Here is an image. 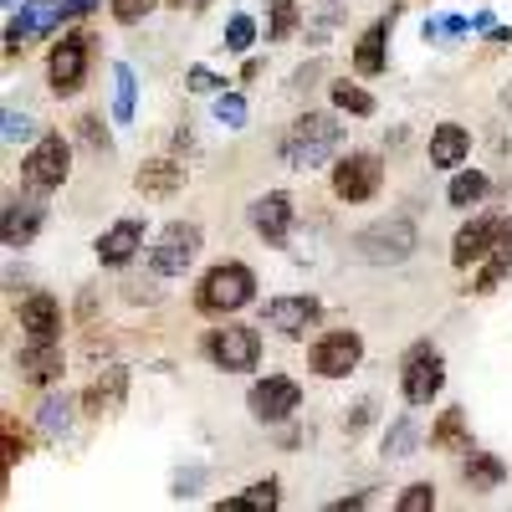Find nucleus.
I'll return each mask as SVG.
<instances>
[{"instance_id": "obj_1", "label": "nucleus", "mask_w": 512, "mask_h": 512, "mask_svg": "<svg viewBox=\"0 0 512 512\" xmlns=\"http://www.w3.org/2000/svg\"><path fill=\"white\" fill-rule=\"evenodd\" d=\"M338 139H344V123L333 113H303V118H292V128L282 134V164L318 169L338 149Z\"/></svg>"}, {"instance_id": "obj_2", "label": "nucleus", "mask_w": 512, "mask_h": 512, "mask_svg": "<svg viewBox=\"0 0 512 512\" xmlns=\"http://www.w3.org/2000/svg\"><path fill=\"white\" fill-rule=\"evenodd\" d=\"M251 297H256V272L246 262H216L195 287V308L216 313V318H231L251 303Z\"/></svg>"}, {"instance_id": "obj_3", "label": "nucleus", "mask_w": 512, "mask_h": 512, "mask_svg": "<svg viewBox=\"0 0 512 512\" xmlns=\"http://www.w3.org/2000/svg\"><path fill=\"white\" fill-rule=\"evenodd\" d=\"M205 359L226 369V374H246L256 369V359H262V333L246 328V323H221V328H210L205 333Z\"/></svg>"}, {"instance_id": "obj_4", "label": "nucleus", "mask_w": 512, "mask_h": 512, "mask_svg": "<svg viewBox=\"0 0 512 512\" xmlns=\"http://www.w3.org/2000/svg\"><path fill=\"white\" fill-rule=\"evenodd\" d=\"M67 169H72L67 139H62V134H41V139L26 149V159H21V185L36 190V195H52V190H62Z\"/></svg>"}, {"instance_id": "obj_5", "label": "nucleus", "mask_w": 512, "mask_h": 512, "mask_svg": "<svg viewBox=\"0 0 512 512\" xmlns=\"http://www.w3.org/2000/svg\"><path fill=\"white\" fill-rule=\"evenodd\" d=\"M88 62H93V36L88 31H67L57 36V47L47 57V77H52V93L57 98H72L82 82H88Z\"/></svg>"}, {"instance_id": "obj_6", "label": "nucleus", "mask_w": 512, "mask_h": 512, "mask_svg": "<svg viewBox=\"0 0 512 512\" xmlns=\"http://www.w3.org/2000/svg\"><path fill=\"white\" fill-rule=\"evenodd\" d=\"M200 256V226L195 221H169L149 246V272L154 277H185V267Z\"/></svg>"}, {"instance_id": "obj_7", "label": "nucleus", "mask_w": 512, "mask_h": 512, "mask_svg": "<svg viewBox=\"0 0 512 512\" xmlns=\"http://www.w3.org/2000/svg\"><path fill=\"white\" fill-rule=\"evenodd\" d=\"M441 384H446V359L431 349V344H415L400 364V390L410 405H431L441 395Z\"/></svg>"}, {"instance_id": "obj_8", "label": "nucleus", "mask_w": 512, "mask_h": 512, "mask_svg": "<svg viewBox=\"0 0 512 512\" xmlns=\"http://www.w3.org/2000/svg\"><path fill=\"white\" fill-rule=\"evenodd\" d=\"M379 185H384V159L379 154H344L333 164V195L338 200H349V205H359V200H374L379 195Z\"/></svg>"}, {"instance_id": "obj_9", "label": "nucleus", "mask_w": 512, "mask_h": 512, "mask_svg": "<svg viewBox=\"0 0 512 512\" xmlns=\"http://www.w3.org/2000/svg\"><path fill=\"white\" fill-rule=\"evenodd\" d=\"M297 405H303V390H297V379H287V374L256 379V384H251V395H246V410L262 420V425H282V420H292Z\"/></svg>"}, {"instance_id": "obj_10", "label": "nucleus", "mask_w": 512, "mask_h": 512, "mask_svg": "<svg viewBox=\"0 0 512 512\" xmlns=\"http://www.w3.org/2000/svg\"><path fill=\"white\" fill-rule=\"evenodd\" d=\"M359 256L364 262H374V267H395V262H405V256L415 251V226L410 221H379V226H369V231H359Z\"/></svg>"}, {"instance_id": "obj_11", "label": "nucleus", "mask_w": 512, "mask_h": 512, "mask_svg": "<svg viewBox=\"0 0 512 512\" xmlns=\"http://www.w3.org/2000/svg\"><path fill=\"white\" fill-rule=\"evenodd\" d=\"M359 359H364V338H359L354 328L323 333L318 344H313V354H308V364H313L318 379H344V374L359 369Z\"/></svg>"}, {"instance_id": "obj_12", "label": "nucleus", "mask_w": 512, "mask_h": 512, "mask_svg": "<svg viewBox=\"0 0 512 512\" xmlns=\"http://www.w3.org/2000/svg\"><path fill=\"white\" fill-rule=\"evenodd\" d=\"M62 369H67V354H62L57 338H26V344L16 349L21 384H36V390H41V384H57Z\"/></svg>"}, {"instance_id": "obj_13", "label": "nucleus", "mask_w": 512, "mask_h": 512, "mask_svg": "<svg viewBox=\"0 0 512 512\" xmlns=\"http://www.w3.org/2000/svg\"><path fill=\"white\" fill-rule=\"evenodd\" d=\"M262 318H267L282 338H308V333L318 328V318H323V303H318V297H308V292L272 297V303L262 308Z\"/></svg>"}, {"instance_id": "obj_14", "label": "nucleus", "mask_w": 512, "mask_h": 512, "mask_svg": "<svg viewBox=\"0 0 512 512\" xmlns=\"http://www.w3.org/2000/svg\"><path fill=\"white\" fill-rule=\"evenodd\" d=\"M292 221H297V205H292L287 190H267V195L251 200V231L262 236L267 246H282L287 231H292Z\"/></svg>"}, {"instance_id": "obj_15", "label": "nucleus", "mask_w": 512, "mask_h": 512, "mask_svg": "<svg viewBox=\"0 0 512 512\" xmlns=\"http://www.w3.org/2000/svg\"><path fill=\"white\" fill-rule=\"evenodd\" d=\"M502 216H477V221H466L461 231H456V241H451V267H482L487 262V251L497 246V236H502Z\"/></svg>"}, {"instance_id": "obj_16", "label": "nucleus", "mask_w": 512, "mask_h": 512, "mask_svg": "<svg viewBox=\"0 0 512 512\" xmlns=\"http://www.w3.org/2000/svg\"><path fill=\"white\" fill-rule=\"evenodd\" d=\"M123 395H128V369H123V364H103V369L88 379V390H82V410H88L93 420L118 415V410H123Z\"/></svg>"}, {"instance_id": "obj_17", "label": "nucleus", "mask_w": 512, "mask_h": 512, "mask_svg": "<svg viewBox=\"0 0 512 512\" xmlns=\"http://www.w3.org/2000/svg\"><path fill=\"white\" fill-rule=\"evenodd\" d=\"M139 246H144V221H134V216H123V221H113L103 236H98V262L103 267H128L139 256Z\"/></svg>"}, {"instance_id": "obj_18", "label": "nucleus", "mask_w": 512, "mask_h": 512, "mask_svg": "<svg viewBox=\"0 0 512 512\" xmlns=\"http://www.w3.org/2000/svg\"><path fill=\"white\" fill-rule=\"evenodd\" d=\"M16 323L26 328V338H62V303L52 292H26L16 308Z\"/></svg>"}, {"instance_id": "obj_19", "label": "nucleus", "mask_w": 512, "mask_h": 512, "mask_svg": "<svg viewBox=\"0 0 512 512\" xmlns=\"http://www.w3.org/2000/svg\"><path fill=\"white\" fill-rule=\"evenodd\" d=\"M139 195H154V200H169L185 190V164L180 159H144L139 175H134Z\"/></svg>"}, {"instance_id": "obj_20", "label": "nucleus", "mask_w": 512, "mask_h": 512, "mask_svg": "<svg viewBox=\"0 0 512 512\" xmlns=\"http://www.w3.org/2000/svg\"><path fill=\"white\" fill-rule=\"evenodd\" d=\"M36 231H41V205L16 195V200L6 205V221H0V236H6V246H11V251H21V246H31V241H36Z\"/></svg>"}, {"instance_id": "obj_21", "label": "nucleus", "mask_w": 512, "mask_h": 512, "mask_svg": "<svg viewBox=\"0 0 512 512\" xmlns=\"http://www.w3.org/2000/svg\"><path fill=\"white\" fill-rule=\"evenodd\" d=\"M72 21V0H26V11L16 16V26L26 36H47V31H62Z\"/></svg>"}, {"instance_id": "obj_22", "label": "nucleus", "mask_w": 512, "mask_h": 512, "mask_svg": "<svg viewBox=\"0 0 512 512\" xmlns=\"http://www.w3.org/2000/svg\"><path fill=\"white\" fill-rule=\"evenodd\" d=\"M466 154H472V134H466L461 123H436L431 128V164L436 169H456V164H466Z\"/></svg>"}, {"instance_id": "obj_23", "label": "nucleus", "mask_w": 512, "mask_h": 512, "mask_svg": "<svg viewBox=\"0 0 512 512\" xmlns=\"http://www.w3.org/2000/svg\"><path fill=\"white\" fill-rule=\"evenodd\" d=\"M431 446H436V451H456V456L477 451V446H472V420H466V410H441V420L431 425Z\"/></svg>"}, {"instance_id": "obj_24", "label": "nucleus", "mask_w": 512, "mask_h": 512, "mask_svg": "<svg viewBox=\"0 0 512 512\" xmlns=\"http://www.w3.org/2000/svg\"><path fill=\"white\" fill-rule=\"evenodd\" d=\"M384 47H390V16L374 21V26L359 36V47H354V72H359V77H379V72H384Z\"/></svg>"}, {"instance_id": "obj_25", "label": "nucleus", "mask_w": 512, "mask_h": 512, "mask_svg": "<svg viewBox=\"0 0 512 512\" xmlns=\"http://www.w3.org/2000/svg\"><path fill=\"white\" fill-rule=\"evenodd\" d=\"M512 272V221L502 226V236H497V246L487 251V262H482V272H477V282H472V292H497L502 287V277Z\"/></svg>"}, {"instance_id": "obj_26", "label": "nucleus", "mask_w": 512, "mask_h": 512, "mask_svg": "<svg viewBox=\"0 0 512 512\" xmlns=\"http://www.w3.org/2000/svg\"><path fill=\"white\" fill-rule=\"evenodd\" d=\"M461 477L472 492H497L507 482V466L492 456V451H466V466H461Z\"/></svg>"}, {"instance_id": "obj_27", "label": "nucleus", "mask_w": 512, "mask_h": 512, "mask_svg": "<svg viewBox=\"0 0 512 512\" xmlns=\"http://www.w3.org/2000/svg\"><path fill=\"white\" fill-rule=\"evenodd\" d=\"M277 502H282V487H277V477H267V482L246 487L241 497H226V502H221V512H272Z\"/></svg>"}, {"instance_id": "obj_28", "label": "nucleus", "mask_w": 512, "mask_h": 512, "mask_svg": "<svg viewBox=\"0 0 512 512\" xmlns=\"http://www.w3.org/2000/svg\"><path fill=\"white\" fill-rule=\"evenodd\" d=\"M303 26V6L297 0H267V41H287Z\"/></svg>"}, {"instance_id": "obj_29", "label": "nucleus", "mask_w": 512, "mask_h": 512, "mask_svg": "<svg viewBox=\"0 0 512 512\" xmlns=\"http://www.w3.org/2000/svg\"><path fill=\"white\" fill-rule=\"evenodd\" d=\"M482 195H487V175H482V169H461V175L451 180V190H446V200L456 210H472Z\"/></svg>"}, {"instance_id": "obj_30", "label": "nucleus", "mask_w": 512, "mask_h": 512, "mask_svg": "<svg viewBox=\"0 0 512 512\" xmlns=\"http://www.w3.org/2000/svg\"><path fill=\"white\" fill-rule=\"evenodd\" d=\"M328 93H333V108L338 113H354V118H369L374 113V98L359 88V82H333Z\"/></svg>"}, {"instance_id": "obj_31", "label": "nucleus", "mask_w": 512, "mask_h": 512, "mask_svg": "<svg viewBox=\"0 0 512 512\" xmlns=\"http://www.w3.org/2000/svg\"><path fill=\"white\" fill-rule=\"evenodd\" d=\"M113 82H118V88H113V118L128 123V118H134V72L118 62V67H113Z\"/></svg>"}, {"instance_id": "obj_32", "label": "nucleus", "mask_w": 512, "mask_h": 512, "mask_svg": "<svg viewBox=\"0 0 512 512\" xmlns=\"http://www.w3.org/2000/svg\"><path fill=\"white\" fill-rule=\"evenodd\" d=\"M395 507H400V512H431V507H436V487H431V482H415V487L400 492Z\"/></svg>"}, {"instance_id": "obj_33", "label": "nucleus", "mask_w": 512, "mask_h": 512, "mask_svg": "<svg viewBox=\"0 0 512 512\" xmlns=\"http://www.w3.org/2000/svg\"><path fill=\"white\" fill-rule=\"evenodd\" d=\"M108 11L118 26H139L149 11H154V0H108Z\"/></svg>"}, {"instance_id": "obj_34", "label": "nucleus", "mask_w": 512, "mask_h": 512, "mask_svg": "<svg viewBox=\"0 0 512 512\" xmlns=\"http://www.w3.org/2000/svg\"><path fill=\"white\" fill-rule=\"evenodd\" d=\"M67 400H47V405H41V436H62L67 431Z\"/></svg>"}, {"instance_id": "obj_35", "label": "nucleus", "mask_w": 512, "mask_h": 512, "mask_svg": "<svg viewBox=\"0 0 512 512\" xmlns=\"http://www.w3.org/2000/svg\"><path fill=\"white\" fill-rule=\"evenodd\" d=\"M251 41H256V21H251V16H231V26H226V47H231V52H246Z\"/></svg>"}, {"instance_id": "obj_36", "label": "nucleus", "mask_w": 512, "mask_h": 512, "mask_svg": "<svg viewBox=\"0 0 512 512\" xmlns=\"http://www.w3.org/2000/svg\"><path fill=\"white\" fill-rule=\"evenodd\" d=\"M216 118H221L226 128H241V123H246V98H241V93H226V98L216 103Z\"/></svg>"}, {"instance_id": "obj_37", "label": "nucleus", "mask_w": 512, "mask_h": 512, "mask_svg": "<svg viewBox=\"0 0 512 512\" xmlns=\"http://www.w3.org/2000/svg\"><path fill=\"white\" fill-rule=\"evenodd\" d=\"M410 441H415L410 420H395V431L384 436V456H410Z\"/></svg>"}, {"instance_id": "obj_38", "label": "nucleus", "mask_w": 512, "mask_h": 512, "mask_svg": "<svg viewBox=\"0 0 512 512\" xmlns=\"http://www.w3.org/2000/svg\"><path fill=\"white\" fill-rule=\"evenodd\" d=\"M98 123H103L98 113H88V118H77V134L88 139L93 149H108V128H98Z\"/></svg>"}, {"instance_id": "obj_39", "label": "nucleus", "mask_w": 512, "mask_h": 512, "mask_svg": "<svg viewBox=\"0 0 512 512\" xmlns=\"http://www.w3.org/2000/svg\"><path fill=\"white\" fill-rule=\"evenodd\" d=\"M185 82H190V93H216V88H221V77L210 72V67H190Z\"/></svg>"}, {"instance_id": "obj_40", "label": "nucleus", "mask_w": 512, "mask_h": 512, "mask_svg": "<svg viewBox=\"0 0 512 512\" xmlns=\"http://www.w3.org/2000/svg\"><path fill=\"white\" fill-rule=\"evenodd\" d=\"M21 456H26V436L16 431V420H6V472H11Z\"/></svg>"}, {"instance_id": "obj_41", "label": "nucleus", "mask_w": 512, "mask_h": 512, "mask_svg": "<svg viewBox=\"0 0 512 512\" xmlns=\"http://www.w3.org/2000/svg\"><path fill=\"white\" fill-rule=\"evenodd\" d=\"M26 134H31V118L11 108V113H6V144H16V139H26Z\"/></svg>"}, {"instance_id": "obj_42", "label": "nucleus", "mask_w": 512, "mask_h": 512, "mask_svg": "<svg viewBox=\"0 0 512 512\" xmlns=\"http://www.w3.org/2000/svg\"><path fill=\"white\" fill-rule=\"evenodd\" d=\"M502 108H507V113H512V88H507V93H502Z\"/></svg>"}, {"instance_id": "obj_43", "label": "nucleus", "mask_w": 512, "mask_h": 512, "mask_svg": "<svg viewBox=\"0 0 512 512\" xmlns=\"http://www.w3.org/2000/svg\"><path fill=\"white\" fill-rule=\"evenodd\" d=\"M169 6H175V11H185V6H190V0H169Z\"/></svg>"}, {"instance_id": "obj_44", "label": "nucleus", "mask_w": 512, "mask_h": 512, "mask_svg": "<svg viewBox=\"0 0 512 512\" xmlns=\"http://www.w3.org/2000/svg\"><path fill=\"white\" fill-rule=\"evenodd\" d=\"M190 6H195V11H200V6H210V0H190Z\"/></svg>"}]
</instances>
